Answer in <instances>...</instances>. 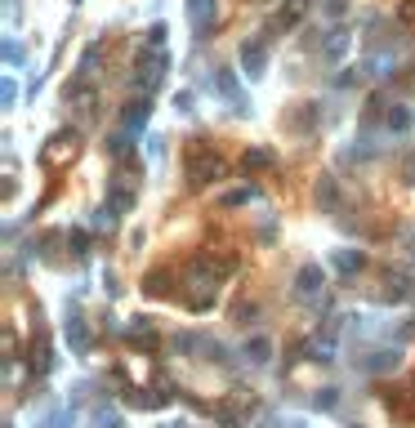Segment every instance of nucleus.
I'll use <instances>...</instances> for the list:
<instances>
[{
    "label": "nucleus",
    "mask_w": 415,
    "mask_h": 428,
    "mask_svg": "<svg viewBox=\"0 0 415 428\" xmlns=\"http://www.w3.org/2000/svg\"><path fill=\"white\" fill-rule=\"evenodd\" d=\"M183 165H188V183H192V187L219 183V179L228 174V165H223V161L214 156L210 147H205V139H188V147H183Z\"/></svg>",
    "instance_id": "nucleus-1"
},
{
    "label": "nucleus",
    "mask_w": 415,
    "mask_h": 428,
    "mask_svg": "<svg viewBox=\"0 0 415 428\" xmlns=\"http://www.w3.org/2000/svg\"><path fill=\"white\" fill-rule=\"evenodd\" d=\"M81 152V134L77 130H59V134H50V143L41 147V165L45 170H68L72 161H77Z\"/></svg>",
    "instance_id": "nucleus-2"
},
{
    "label": "nucleus",
    "mask_w": 415,
    "mask_h": 428,
    "mask_svg": "<svg viewBox=\"0 0 415 428\" xmlns=\"http://www.w3.org/2000/svg\"><path fill=\"white\" fill-rule=\"evenodd\" d=\"M161 76H165V54L161 50H152L148 54V59H139V72H134V85L139 90H156V85H161Z\"/></svg>",
    "instance_id": "nucleus-3"
},
{
    "label": "nucleus",
    "mask_w": 415,
    "mask_h": 428,
    "mask_svg": "<svg viewBox=\"0 0 415 428\" xmlns=\"http://www.w3.org/2000/svg\"><path fill=\"white\" fill-rule=\"evenodd\" d=\"M241 68H246V76H263V68H268V41L263 36L241 45Z\"/></svg>",
    "instance_id": "nucleus-4"
},
{
    "label": "nucleus",
    "mask_w": 415,
    "mask_h": 428,
    "mask_svg": "<svg viewBox=\"0 0 415 428\" xmlns=\"http://www.w3.org/2000/svg\"><path fill=\"white\" fill-rule=\"evenodd\" d=\"M68 103L81 112V121H94V112H99V94H94V85L90 81H77L68 90Z\"/></svg>",
    "instance_id": "nucleus-5"
},
{
    "label": "nucleus",
    "mask_w": 415,
    "mask_h": 428,
    "mask_svg": "<svg viewBox=\"0 0 415 428\" xmlns=\"http://www.w3.org/2000/svg\"><path fill=\"white\" fill-rule=\"evenodd\" d=\"M121 121H125V130H130V134H139V130H143L148 121H152V103H148V94H143V99H134V103H130V108H125V116H121Z\"/></svg>",
    "instance_id": "nucleus-6"
},
{
    "label": "nucleus",
    "mask_w": 415,
    "mask_h": 428,
    "mask_svg": "<svg viewBox=\"0 0 415 428\" xmlns=\"http://www.w3.org/2000/svg\"><path fill=\"white\" fill-rule=\"evenodd\" d=\"M295 281H299V294H317V290H322V285H326V272L317 268V263H304Z\"/></svg>",
    "instance_id": "nucleus-7"
},
{
    "label": "nucleus",
    "mask_w": 415,
    "mask_h": 428,
    "mask_svg": "<svg viewBox=\"0 0 415 428\" xmlns=\"http://www.w3.org/2000/svg\"><path fill=\"white\" fill-rule=\"evenodd\" d=\"M246 357L254 361V366L272 361V339H268V335H250V339H246Z\"/></svg>",
    "instance_id": "nucleus-8"
},
{
    "label": "nucleus",
    "mask_w": 415,
    "mask_h": 428,
    "mask_svg": "<svg viewBox=\"0 0 415 428\" xmlns=\"http://www.w3.org/2000/svg\"><path fill=\"white\" fill-rule=\"evenodd\" d=\"M268 165H272V152L268 147H250L246 156H241V170H246V174H263Z\"/></svg>",
    "instance_id": "nucleus-9"
},
{
    "label": "nucleus",
    "mask_w": 415,
    "mask_h": 428,
    "mask_svg": "<svg viewBox=\"0 0 415 428\" xmlns=\"http://www.w3.org/2000/svg\"><path fill=\"white\" fill-rule=\"evenodd\" d=\"M68 344L77 348V353H85V344H90V330H85L81 312H72V317H68Z\"/></svg>",
    "instance_id": "nucleus-10"
},
{
    "label": "nucleus",
    "mask_w": 415,
    "mask_h": 428,
    "mask_svg": "<svg viewBox=\"0 0 415 428\" xmlns=\"http://www.w3.org/2000/svg\"><path fill=\"white\" fill-rule=\"evenodd\" d=\"M304 9H308V0H290V5H281V14L272 18V27H277V32H281V27H295L299 18H304Z\"/></svg>",
    "instance_id": "nucleus-11"
},
{
    "label": "nucleus",
    "mask_w": 415,
    "mask_h": 428,
    "mask_svg": "<svg viewBox=\"0 0 415 428\" xmlns=\"http://www.w3.org/2000/svg\"><path fill=\"white\" fill-rule=\"evenodd\" d=\"M411 281L407 277H389V281H384V299H389V303H402V299H411Z\"/></svg>",
    "instance_id": "nucleus-12"
},
{
    "label": "nucleus",
    "mask_w": 415,
    "mask_h": 428,
    "mask_svg": "<svg viewBox=\"0 0 415 428\" xmlns=\"http://www.w3.org/2000/svg\"><path fill=\"white\" fill-rule=\"evenodd\" d=\"M398 353H389V348H384V353H371V361H362V370H371V375H380V370H398Z\"/></svg>",
    "instance_id": "nucleus-13"
},
{
    "label": "nucleus",
    "mask_w": 415,
    "mask_h": 428,
    "mask_svg": "<svg viewBox=\"0 0 415 428\" xmlns=\"http://www.w3.org/2000/svg\"><path fill=\"white\" fill-rule=\"evenodd\" d=\"M335 201H339L335 179H331V174H322V183H317V205H322V210H335Z\"/></svg>",
    "instance_id": "nucleus-14"
},
{
    "label": "nucleus",
    "mask_w": 415,
    "mask_h": 428,
    "mask_svg": "<svg viewBox=\"0 0 415 428\" xmlns=\"http://www.w3.org/2000/svg\"><path fill=\"white\" fill-rule=\"evenodd\" d=\"M362 263H366V254H362V250H339V254H335V268L344 272V277H348V272H357Z\"/></svg>",
    "instance_id": "nucleus-15"
},
{
    "label": "nucleus",
    "mask_w": 415,
    "mask_h": 428,
    "mask_svg": "<svg viewBox=\"0 0 415 428\" xmlns=\"http://www.w3.org/2000/svg\"><path fill=\"white\" fill-rule=\"evenodd\" d=\"M214 85H219L232 103H241V85H237V76H232V72H214Z\"/></svg>",
    "instance_id": "nucleus-16"
},
{
    "label": "nucleus",
    "mask_w": 415,
    "mask_h": 428,
    "mask_svg": "<svg viewBox=\"0 0 415 428\" xmlns=\"http://www.w3.org/2000/svg\"><path fill=\"white\" fill-rule=\"evenodd\" d=\"M94 76H99V45H90L81 59V81H94Z\"/></svg>",
    "instance_id": "nucleus-17"
},
{
    "label": "nucleus",
    "mask_w": 415,
    "mask_h": 428,
    "mask_svg": "<svg viewBox=\"0 0 415 428\" xmlns=\"http://www.w3.org/2000/svg\"><path fill=\"white\" fill-rule=\"evenodd\" d=\"M384 125H389L393 134H402V130L411 125V112H407V108H389V116H384Z\"/></svg>",
    "instance_id": "nucleus-18"
},
{
    "label": "nucleus",
    "mask_w": 415,
    "mask_h": 428,
    "mask_svg": "<svg viewBox=\"0 0 415 428\" xmlns=\"http://www.w3.org/2000/svg\"><path fill=\"white\" fill-rule=\"evenodd\" d=\"M143 290L148 294H165L170 290V272H148V277H143Z\"/></svg>",
    "instance_id": "nucleus-19"
},
{
    "label": "nucleus",
    "mask_w": 415,
    "mask_h": 428,
    "mask_svg": "<svg viewBox=\"0 0 415 428\" xmlns=\"http://www.w3.org/2000/svg\"><path fill=\"white\" fill-rule=\"evenodd\" d=\"M68 245H72V254H90V232H85V227H72Z\"/></svg>",
    "instance_id": "nucleus-20"
},
{
    "label": "nucleus",
    "mask_w": 415,
    "mask_h": 428,
    "mask_svg": "<svg viewBox=\"0 0 415 428\" xmlns=\"http://www.w3.org/2000/svg\"><path fill=\"white\" fill-rule=\"evenodd\" d=\"M130 339H134V344H152V339H156L152 326H148V317H139L134 326H130Z\"/></svg>",
    "instance_id": "nucleus-21"
},
{
    "label": "nucleus",
    "mask_w": 415,
    "mask_h": 428,
    "mask_svg": "<svg viewBox=\"0 0 415 428\" xmlns=\"http://www.w3.org/2000/svg\"><path fill=\"white\" fill-rule=\"evenodd\" d=\"M384 402H389V411L398 415V420H411V402H407V397H402V393H389V397H384Z\"/></svg>",
    "instance_id": "nucleus-22"
},
{
    "label": "nucleus",
    "mask_w": 415,
    "mask_h": 428,
    "mask_svg": "<svg viewBox=\"0 0 415 428\" xmlns=\"http://www.w3.org/2000/svg\"><path fill=\"white\" fill-rule=\"evenodd\" d=\"M165 36H170V27L165 23H152V27H148V50H161Z\"/></svg>",
    "instance_id": "nucleus-23"
},
{
    "label": "nucleus",
    "mask_w": 415,
    "mask_h": 428,
    "mask_svg": "<svg viewBox=\"0 0 415 428\" xmlns=\"http://www.w3.org/2000/svg\"><path fill=\"white\" fill-rule=\"evenodd\" d=\"M398 23L402 27H415V0H402V5H398Z\"/></svg>",
    "instance_id": "nucleus-24"
},
{
    "label": "nucleus",
    "mask_w": 415,
    "mask_h": 428,
    "mask_svg": "<svg viewBox=\"0 0 415 428\" xmlns=\"http://www.w3.org/2000/svg\"><path fill=\"white\" fill-rule=\"evenodd\" d=\"M335 402H339V397H335V388H322V393L313 397V406H317V411H331Z\"/></svg>",
    "instance_id": "nucleus-25"
},
{
    "label": "nucleus",
    "mask_w": 415,
    "mask_h": 428,
    "mask_svg": "<svg viewBox=\"0 0 415 428\" xmlns=\"http://www.w3.org/2000/svg\"><path fill=\"white\" fill-rule=\"evenodd\" d=\"M246 201H250V187H237V192L223 196V205H228V210H232V205H246Z\"/></svg>",
    "instance_id": "nucleus-26"
},
{
    "label": "nucleus",
    "mask_w": 415,
    "mask_h": 428,
    "mask_svg": "<svg viewBox=\"0 0 415 428\" xmlns=\"http://www.w3.org/2000/svg\"><path fill=\"white\" fill-rule=\"evenodd\" d=\"M344 50H348V36H344V32H335V41H331V50H326V54H331V59H339Z\"/></svg>",
    "instance_id": "nucleus-27"
},
{
    "label": "nucleus",
    "mask_w": 415,
    "mask_h": 428,
    "mask_svg": "<svg viewBox=\"0 0 415 428\" xmlns=\"http://www.w3.org/2000/svg\"><path fill=\"white\" fill-rule=\"evenodd\" d=\"M326 9H331V14L339 18V14H344V9H348V0H326Z\"/></svg>",
    "instance_id": "nucleus-28"
},
{
    "label": "nucleus",
    "mask_w": 415,
    "mask_h": 428,
    "mask_svg": "<svg viewBox=\"0 0 415 428\" xmlns=\"http://www.w3.org/2000/svg\"><path fill=\"white\" fill-rule=\"evenodd\" d=\"M99 428H121V420L117 415H99Z\"/></svg>",
    "instance_id": "nucleus-29"
},
{
    "label": "nucleus",
    "mask_w": 415,
    "mask_h": 428,
    "mask_svg": "<svg viewBox=\"0 0 415 428\" xmlns=\"http://www.w3.org/2000/svg\"><path fill=\"white\" fill-rule=\"evenodd\" d=\"M411 254H415V236H411Z\"/></svg>",
    "instance_id": "nucleus-30"
},
{
    "label": "nucleus",
    "mask_w": 415,
    "mask_h": 428,
    "mask_svg": "<svg viewBox=\"0 0 415 428\" xmlns=\"http://www.w3.org/2000/svg\"><path fill=\"white\" fill-rule=\"evenodd\" d=\"M353 428H362V424H353Z\"/></svg>",
    "instance_id": "nucleus-31"
},
{
    "label": "nucleus",
    "mask_w": 415,
    "mask_h": 428,
    "mask_svg": "<svg viewBox=\"0 0 415 428\" xmlns=\"http://www.w3.org/2000/svg\"><path fill=\"white\" fill-rule=\"evenodd\" d=\"M290 428H299V424H290Z\"/></svg>",
    "instance_id": "nucleus-32"
},
{
    "label": "nucleus",
    "mask_w": 415,
    "mask_h": 428,
    "mask_svg": "<svg viewBox=\"0 0 415 428\" xmlns=\"http://www.w3.org/2000/svg\"><path fill=\"white\" fill-rule=\"evenodd\" d=\"M411 397H415V393H411Z\"/></svg>",
    "instance_id": "nucleus-33"
}]
</instances>
